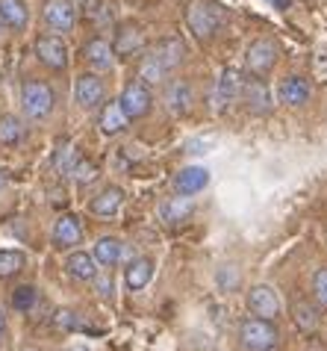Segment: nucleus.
<instances>
[{"instance_id": "nucleus-1", "label": "nucleus", "mask_w": 327, "mask_h": 351, "mask_svg": "<svg viewBox=\"0 0 327 351\" xmlns=\"http://www.w3.org/2000/svg\"><path fill=\"white\" fill-rule=\"evenodd\" d=\"M224 21H227V9L221 3H215V0H192V3L186 6L189 30L198 38H204V42H209V38L221 30Z\"/></svg>"}, {"instance_id": "nucleus-2", "label": "nucleus", "mask_w": 327, "mask_h": 351, "mask_svg": "<svg viewBox=\"0 0 327 351\" xmlns=\"http://www.w3.org/2000/svg\"><path fill=\"white\" fill-rule=\"evenodd\" d=\"M21 106L27 112V119H33V121L47 119V115L53 112V106H56V95L51 89V83L36 80V77H27V80L21 83Z\"/></svg>"}, {"instance_id": "nucleus-3", "label": "nucleus", "mask_w": 327, "mask_h": 351, "mask_svg": "<svg viewBox=\"0 0 327 351\" xmlns=\"http://www.w3.org/2000/svg\"><path fill=\"white\" fill-rule=\"evenodd\" d=\"M239 337H242V346L248 351H272L280 339V330L272 319H259V316H251L239 325Z\"/></svg>"}, {"instance_id": "nucleus-4", "label": "nucleus", "mask_w": 327, "mask_h": 351, "mask_svg": "<svg viewBox=\"0 0 327 351\" xmlns=\"http://www.w3.org/2000/svg\"><path fill=\"white\" fill-rule=\"evenodd\" d=\"M118 106H121V112L127 115L130 121L145 119V115L151 112V106H153V95H151V89L142 80H133V83H127L121 89Z\"/></svg>"}, {"instance_id": "nucleus-5", "label": "nucleus", "mask_w": 327, "mask_h": 351, "mask_svg": "<svg viewBox=\"0 0 327 351\" xmlns=\"http://www.w3.org/2000/svg\"><path fill=\"white\" fill-rule=\"evenodd\" d=\"M33 47H36V60L44 68H51V71H65V68H68V47H65L62 36L44 33L36 38Z\"/></svg>"}, {"instance_id": "nucleus-6", "label": "nucleus", "mask_w": 327, "mask_h": 351, "mask_svg": "<svg viewBox=\"0 0 327 351\" xmlns=\"http://www.w3.org/2000/svg\"><path fill=\"white\" fill-rule=\"evenodd\" d=\"M74 101L80 110L92 112V110H101L103 101H107V86H103V80L98 74H80L74 80Z\"/></svg>"}, {"instance_id": "nucleus-7", "label": "nucleus", "mask_w": 327, "mask_h": 351, "mask_svg": "<svg viewBox=\"0 0 327 351\" xmlns=\"http://www.w3.org/2000/svg\"><path fill=\"white\" fill-rule=\"evenodd\" d=\"M44 24H47V30H53L56 36L71 33L74 24H77L74 0H47L44 3Z\"/></svg>"}, {"instance_id": "nucleus-8", "label": "nucleus", "mask_w": 327, "mask_h": 351, "mask_svg": "<svg viewBox=\"0 0 327 351\" xmlns=\"http://www.w3.org/2000/svg\"><path fill=\"white\" fill-rule=\"evenodd\" d=\"M239 97L245 101L248 112H254V115L272 112V92H268V86L263 80H259V74L242 80V86H239Z\"/></svg>"}, {"instance_id": "nucleus-9", "label": "nucleus", "mask_w": 327, "mask_h": 351, "mask_svg": "<svg viewBox=\"0 0 327 351\" xmlns=\"http://www.w3.org/2000/svg\"><path fill=\"white\" fill-rule=\"evenodd\" d=\"M245 62H248V71L251 74H268L277 62V45L272 38H257V42L248 45Z\"/></svg>"}, {"instance_id": "nucleus-10", "label": "nucleus", "mask_w": 327, "mask_h": 351, "mask_svg": "<svg viewBox=\"0 0 327 351\" xmlns=\"http://www.w3.org/2000/svg\"><path fill=\"white\" fill-rule=\"evenodd\" d=\"M248 310L259 319L274 322L280 316V298H277V292L268 284H257V287H251V292H248Z\"/></svg>"}, {"instance_id": "nucleus-11", "label": "nucleus", "mask_w": 327, "mask_h": 351, "mask_svg": "<svg viewBox=\"0 0 327 351\" xmlns=\"http://www.w3.org/2000/svg\"><path fill=\"white\" fill-rule=\"evenodd\" d=\"M142 47H145V33H142L139 24H121L115 30V38H112V53L121 56V60H133Z\"/></svg>"}, {"instance_id": "nucleus-12", "label": "nucleus", "mask_w": 327, "mask_h": 351, "mask_svg": "<svg viewBox=\"0 0 327 351\" xmlns=\"http://www.w3.org/2000/svg\"><path fill=\"white\" fill-rule=\"evenodd\" d=\"M83 60L89 62L94 71H112L115 68L112 45L103 36H92L89 42H83Z\"/></svg>"}, {"instance_id": "nucleus-13", "label": "nucleus", "mask_w": 327, "mask_h": 351, "mask_svg": "<svg viewBox=\"0 0 327 351\" xmlns=\"http://www.w3.org/2000/svg\"><path fill=\"white\" fill-rule=\"evenodd\" d=\"M51 242L56 248H74L83 242V228H80V219L65 213V216L56 219L53 230H51Z\"/></svg>"}, {"instance_id": "nucleus-14", "label": "nucleus", "mask_w": 327, "mask_h": 351, "mask_svg": "<svg viewBox=\"0 0 327 351\" xmlns=\"http://www.w3.org/2000/svg\"><path fill=\"white\" fill-rule=\"evenodd\" d=\"M183 56H186V45H183L180 36H166L153 45V60L166 68V71H174L183 62Z\"/></svg>"}, {"instance_id": "nucleus-15", "label": "nucleus", "mask_w": 327, "mask_h": 351, "mask_svg": "<svg viewBox=\"0 0 327 351\" xmlns=\"http://www.w3.org/2000/svg\"><path fill=\"white\" fill-rule=\"evenodd\" d=\"M65 271L80 280V284H94L98 280V260H94L89 251H74V254H68V260H65Z\"/></svg>"}, {"instance_id": "nucleus-16", "label": "nucleus", "mask_w": 327, "mask_h": 351, "mask_svg": "<svg viewBox=\"0 0 327 351\" xmlns=\"http://www.w3.org/2000/svg\"><path fill=\"white\" fill-rule=\"evenodd\" d=\"M207 183H209V171L200 169V165H189V169H183L174 178V189L183 198H192V195H198Z\"/></svg>"}, {"instance_id": "nucleus-17", "label": "nucleus", "mask_w": 327, "mask_h": 351, "mask_svg": "<svg viewBox=\"0 0 327 351\" xmlns=\"http://www.w3.org/2000/svg\"><path fill=\"white\" fill-rule=\"evenodd\" d=\"M0 21L9 30L21 33L30 24V9H27V0H0Z\"/></svg>"}, {"instance_id": "nucleus-18", "label": "nucleus", "mask_w": 327, "mask_h": 351, "mask_svg": "<svg viewBox=\"0 0 327 351\" xmlns=\"http://www.w3.org/2000/svg\"><path fill=\"white\" fill-rule=\"evenodd\" d=\"M121 204H124V192L118 186H107V189H101L92 198L89 210L94 213V216H101V219H109V216H115V213L121 210Z\"/></svg>"}, {"instance_id": "nucleus-19", "label": "nucleus", "mask_w": 327, "mask_h": 351, "mask_svg": "<svg viewBox=\"0 0 327 351\" xmlns=\"http://www.w3.org/2000/svg\"><path fill=\"white\" fill-rule=\"evenodd\" d=\"M280 101L286 106H304L306 101H310V83L304 80V77H298V74H289L286 80L280 83Z\"/></svg>"}, {"instance_id": "nucleus-20", "label": "nucleus", "mask_w": 327, "mask_h": 351, "mask_svg": "<svg viewBox=\"0 0 327 351\" xmlns=\"http://www.w3.org/2000/svg\"><path fill=\"white\" fill-rule=\"evenodd\" d=\"M98 124H101V133H103V136H118V133L127 130L130 119L121 112L118 101H115V104H103V106H101V119H98Z\"/></svg>"}, {"instance_id": "nucleus-21", "label": "nucleus", "mask_w": 327, "mask_h": 351, "mask_svg": "<svg viewBox=\"0 0 327 351\" xmlns=\"http://www.w3.org/2000/svg\"><path fill=\"white\" fill-rule=\"evenodd\" d=\"M124 278H127V287L133 292L145 289L151 284V278H153V260L151 257H133L127 271H124Z\"/></svg>"}, {"instance_id": "nucleus-22", "label": "nucleus", "mask_w": 327, "mask_h": 351, "mask_svg": "<svg viewBox=\"0 0 327 351\" xmlns=\"http://www.w3.org/2000/svg\"><path fill=\"white\" fill-rule=\"evenodd\" d=\"M239 86H242V80H239V74L233 71V68H224V71L218 74V83H215V106L221 110V106H227L230 101H236L239 97Z\"/></svg>"}, {"instance_id": "nucleus-23", "label": "nucleus", "mask_w": 327, "mask_h": 351, "mask_svg": "<svg viewBox=\"0 0 327 351\" xmlns=\"http://www.w3.org/2000/svg\"><path fill=\"white\" fill-rule=\"evenodd\" d=\"M121 254H124L121 239H115V237H101L98 242H94V251H92V257L98 260V266H107V269L118 266Z\"/></svg>"}, {"instance_id": "nucleus-24", "label": "nucleus", "mask_w": 327, "mask_h": 351, "mask_svg": "<svg viewBox=\"0 0 327 351\" xmlns=\"http://www.w3.org/2000/svg\"><path fill=\"white\" fill-rule=\"evenodd\" d=\"M166 104H168V110L174 115H183L189 110V104H192V86L186 80H174L168 86V92H166Z\"/></svg>"}, {"instance_id": "nucleus-25", "label": "nucleus", "mask_w": 327, "mask_h": 351, "mask_svg": "<svg viewBox=\"0 0 327 351\" xmlns=\"http://www.w3.org/2000/svg\"><path fill=\"white\" fill-rule=\"evenodd\" d=\"M159 216L166 219L168 224H180V221H186L192 216V201L189 198H183V195H177V198H171L166 201L159 207Z\"/></svg>"}, {"instance_id": "nucleus-26", "label": "nucleus", "mask_w": 327, "mask_h": 351, "mask_svg": "<svg viewBox=\"0 0 327 351\" xmlns=\"http://www.w3.org/2000/svg\"><path fill=\"white\" fill-rule=\"evenodd\" d=\"M24 124L21 119H15V115H3L0 119V145H9V148H18V145L24 142Z\"/></svg>"}, {"instance_id": "nucleus-27", "label": "nucleus", "mask_w": 327, "mask_h": 351, "mask_svg": "<svg viewBox=\"0 0 327 351\" xmlns=\"http://www.w3.org/2000/svg\"><path fill=\"white\" fill-rule=\"evenodd\" d=\"M27 266V254L24 251H15V248H0V280L6 278H15L18 271Z\"/></svg>"}, {"instance_id": "nucleus-28", "label": "nucleus", "mask_w": 327, "mask_h": 351, "mask_svg": "<svg viewBox=\"0 0 327 351\" xmlns=\"http://www.w3.org/2000/svg\"><path fill=\"white\" fill-rule=\"evenodd\" d=\"M166 68H162L157 60H153V53H148L145 56V60H142L139 62V77H142V83H145V86H157V83H162V80H166Z\"/></svg>"}, {"instance_id": "nucleus-29", "label": "nucleus", "mask_w": 327, "mask_h": 351, "mask_svg": "<svg viewBox=\"0 0 327 351\" xmlns=\"http://www.w3.org/2000/svg\"><path fill=\"white\" fill-rule=\"evenodd\" d=\"M292 319L301 330H315V325H319V313H315V307H310L306 301H295Z\"/></svg>"}, {"instance_id": "nucleus-30", "label": "nucleus", "mask_w": 327, "mask_h": 351, "mask_svg": "<svg viewBox=\"0 0 327 351\" xmlns=\"http://www.w3.org/2000/svg\"><path fill=\"white\" fill-rule=\"evenodd\" d=\"M36 289L30 287V284H24V287H18L15 292H12V298H9V301H12V307L18 310V313H27V310H33V304H36Z\"/></svg>"}, {"instance_id": "nucleus-31", "label": "nucleus", "mask_w": 327, "mask_h": 351, "mask_svg": "<svg viewBox=\"0 0 327 351\" xmlns=\"http://www.w3.org/2000/svg\"><path fill=\"white\" fill-rule=\"evenodd\" d=\"M74 162H77V154H74V148H60L56 151V157H53V169L60 171V174H71V169H74Z\"/></svg>"}, {"instance_id": "nucleus-32", "label": "nucleus", "mask_w": 327, "mask_h": 351, "mask_svg": "<svg viewBox=\"0 0 327 351\" xmlns=\"http://www.w3.org/2000/svg\"><path fill=\"white\" fill-rule=\"evenodd\" d=\"M313 295L319 301V307L327 310V269H319L313 275Z\"/></svg>"}, {"instance_id": "nucleus-33", "label": "nucleus", "mask_w": 327, "mask_h": 351, "mask_svg": "<svg viewBox=\"0 0 327 351\" xmlns=\"http://www.w3.org/2000/svg\"><path fill=\"white\" fill-rule=\"evenodd\" d=\"M71 174L80 183H89V180H94V174H98V169H94V162H89V160H77L74 162V169H71Z\"/></svg>"}, {"instance_id": "nucleus-34", "label": "nucleus", "mask_w": 327, "mask_h": 351, "mask_svg": "<svg viewBox=\"0 0 327 351\" xmlns=\"http://www.w3.org/2000/svg\"><path fill=\"white\" fill-rule=\"evenodd\" d=\"M101 295L103 298H112V280H103V284H101Z\"/></svg>"}, {"instance_id": "nucleus-35", "label": "nucleus", "mask_w": 327, "mask_h": 351, "mask_svg": "<svg viewBox=\"0 0 327 351\" xmlns=\"http://www.w3.org/2000/svg\"><path fill=\"white\" fill-rule=\"evenodd\" d=\"M272 6H277V9H289L292 6V0H268Z\"/></svg>"}, {"instance_id": "nucleus-36", "label": "nucleus", "mask_w": 327, "mask_h": 351, "mask_svg": "<svg viewBox=\"0 0 327 351\" xmlns=\"http://www.w3.org/2000/svg\"><path fill=\"white\" fill-rule=\"evenodd\" d=\"M3 337H6V316L0 313V343H3Z\"/></svg>"}, {"instance_id": "nucleus-37", "label": "nucleus", "mask_w": 327, "mask_h": 351, "mask_svg": "<svg viewBox=\"0 0 327 351\" xmlns=\"http://www.w3.org/2000/svg\"><path fill=\"white\" fill-rule=\"evenodd\" d=\"M0 186H6V171L0 169Z\"/></svg>"}, {"instance_id": "nucleus-38", "label": "nucleus", "mask_w": 327, "mask_h": 351, "mask_svg": "<svg viewBox=\"0 0 327 351\" xmlns=\"http://www.w3.org/2000/svg\"><path fill=\"white\" fill-rule=\"evenodd\" d=\"M65 351H86V348H80V346H71V348H65Z\"/></svg>"}, {"instance_id": "nucleus-39", "label": "nucleus", "mask_w": 327, "mask_h": 351, "mask_svg": "<svg viewBox=\"0 0 327 351\" xmlns=\"http://www.w3.org/2000/svg\"><path fill=\"white\" fill-rule=\"evenodd\" d=\"M74 3H80V0H74Z\"/></svg>"}]
</instances>
